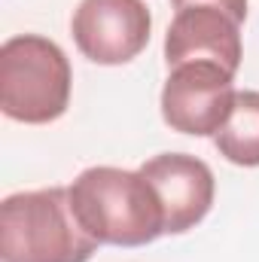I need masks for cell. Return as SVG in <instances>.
Returning <instances> with one entry per match:
<instances>
[{"label":"cell","instance_id":"1","mask_svg":"<svg viewBox=\"0 0 259 262\" xmlns=\"http://www.w3.org/2000/svg\"><path fill=\"white\" fill-rule=\"evenodd\" d=\"M67 189L79 226L98 244L143 247L165 235L162 201L140 171L95 165Z\"/></svg>","mask_w":259,"mask_h":262},{"label":"cell","instance_id":"2","mask_svg":"<svg viewBox=\"0 0 259 262\" xmlns=\"http://www.w3.org/2000/svg\"><path fill=\"white\" fill-rule=\"evenodd\" d=\"M98 241L79 226L70 189L49 186L6 195L0 204L3 262H89Z\"/></svg>","mask_w":259,"mask_h":262},{"label":"cell","instance_id":"3","mask_svg":"<svg viewBox=\"0 0 259 262\" xmlns=\"http://www.w3.org/2000/svg\"><path fill=\"white\" fill-rule=\"evenodd\" d=\"M73 73L64 49L40 34H18L0 46V107L25 125H49L70 104Z\"/></svg>","mask_w":259,"mask_h":262},{"label":"cell","instance_id":"4","mask_svg":"<svg viewBox=\"0 0 259 262\" xmlns=\"http://www.w3.org/2000/svg\"><path fill=\"white\" fill-rule=\"evenodd\" d=\"M235 95V73L213 61L171 67L162 89V119L171 131L210 137L226 125Z\"/></svg>","mask_w":259,"mask_h":262},{"label":"cell","instance_id":"5","mask_svg":"<svg viewBox=\"0 0 259 262\" xmlns=\"http://www.w3.org/2000/svg\"><path fill=\"white\" fill-rule=\"evenodd\" d=\"M153 31V15L143 0H79L70 18L76 49L104 67L134 61Z\"/></svg>","mask_w":259,"mask_h":262},{"label":"cell","instance_id":"6","mask_svg":"<svg viewBox=\"0 0 259 262\" xmlns=\"http://www.w3.org/2000/svg\"><path fill=\"white\" fill-rule=\"evenodd\" d=\"M137 171L149 180L162 201L165 235H183L207 216L217 192V180L207 162L189 152H162L146 159Z\"/></svg>","mask_w":259,"mask_h":262},{"label":"cell","instance_id":"7","mask_svg":"<svg viewBox=\"0 0 259 262\" xmlns=\"http://www.w3.org/2000/svg\"><path fill=\"white\" fill-rule=\"evenodd\" d=\"M244 58L241 25L217 6H186L177 9L165 34V61L180 67L189 61H213L238 73Z\"/></svg>","mask_w":259,"mask_h":262},{"label":"cell","instance_id":"8","mask_svg":"<svg viewBox=\"0 0 259 262\" xmlns=\"http://www.w3.org/2000/svg\"><path fill=\"white\" fill-rule=\"evenodd\" d=\"M220 156L241 168H259V92H238L226 125L213 134Z\"/></svg>","mask_w":259,"mask_h":262},{"label":"cell","instance_id":"9","mask_svg":"<svg viewBox=\"0 0 259 262\" xmlns=\"http://www.w3.org/2000/svg\"><path fill=\"white\" fill-rule=\"evenodd\" d=\"M174 9H186V6H217L223 12H229L238 25H244L247 18V0H171Z\"/></svg>","mask_w":259,"mask_h":262}]
</instances>
